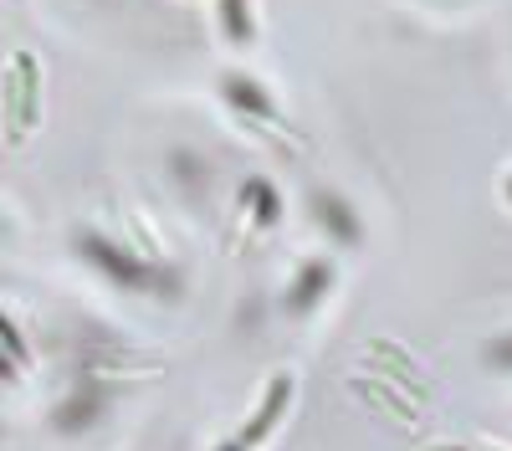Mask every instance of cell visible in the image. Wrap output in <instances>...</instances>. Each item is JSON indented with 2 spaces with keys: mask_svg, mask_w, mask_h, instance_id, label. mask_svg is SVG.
<instances>
[{
  "mask_svg": "<svg viewBox=\"0 0 512 451\" xmlns=\"http://www.w3.org/2000/svg\"><path fill=\"white\" fill-rule=\"evenodd\" d=\"M77 252L88 257L113 287H123V293H175L180 277L169 267H154V262H139L134 252H123V246H113L108 236L98 231H82L77 236Z\"/></svg>",
  "mask_w": 512,
  "mask_h": 451,
  "instance_id": "6da1fadb",
  "label": "cell"
},
{
  "mask_svg": "<svg viewBox=\"0 0 512 451\" xmlns=\"http://www.w3.org/2000/svg\"><path fill=\"white\" fill-rule=\"evenodd\" d=\"M313 211H318V226L338 241V246H354L359 236H364V226H359V216H354V205L344 200V195H313Z\"/></svg>",
  "mask_w": 512,
  "mask_h": 451,
  "instance_id": "7a4b0ae2",
  "label": "cell"
},
{
  "mask_svg": "<svg viewBox=\"0 0 512 451\" xmlns=\"http://www.w3.org/2000/svg\"><path fill=\"white\" fill-rule=\"evenodd\" d=\"M103 410H108V390H103V385H82V390H72V395L57 405V431H82V426H93Z\"/></svg>",
  "mask_w": 512,
  "mask_h": 451,
  "instance_id": "3957f363",
  "label": "cell"
},
{
  "mask_svg": "<svg viewBox=\"0 0 512 451\" xmlns=\"http://www.w3.org/2000/svg\"><path fill=\"white\" fill-rule=\"evenodd\" d=\"M221 93H226L231 108H241V113H251V118H277L272 93H267L256 77H246V72H226V77H221Z\"/></svg>",
  "mask_w": 512,
  "mask_h": 451,
  "instance_id": "277c9868",
  "label": "cell"
},
{
  "mask_svg": "<svg viewBox=\"0 0 512 451\" xmlns=\"http://www.w3.org/2000/svg\"><path fill=\"white\" fill-rule=\"evenodd\" d=\"M328 287H333V267L328 262H308L303 272H297V282L287 287V308L292 313H308L328 298Z\"/></svg>",
  "mask_w": 512,
  "mask_h": 451,
  "instance_id": "5b68a950",
  "label": "cell"
},
{
  "mask_svg": "<svg viewBox=\"0 0 512 451\" xmlns=\"http://www.w3.org/2000/svg\"><path fill=\"white\" fill-rule=\"evenodd\" d=\"M216 16H221V31H226L231 47H251V41H256V16H251V0H221Z\"/></svg>",
  "mask_w": 512,
  "mask_h": 451,
  "instance_id": "8992f818",
  "label": "cell"
},
{
  "mask_svg": "<svg viewBox=\"0 0 512 451\" xmlns=\"http://www.w3.org/2000/svg\"><path fill=\"white\" fill-rule=\"evenodd\" d=\"M241 205L251 211L256 226H272V221L282 216V200H277V190H272L267 180H246V185H241Z\"/></svg>",
  "mask_w": 512,
  "mask_h": 451,
  "instance_id": "52a82bcc",
  "label": "cell"
},
{
  "mask_svg": "<svg viewBox=\"0 0 512 451\" xmlns=\"http://www.w3.org/2000/svg\"><path fill=\"white\" fill-rule=\"evenodd\" d=\"M169 175H175L190 195H200L210 185V164L200 154H190V149H175V154H169Z\"/></svg>",
  "mask_w": 512,
  "mask_h": 451,
  "instance_id": "ba28073f",
  "label": "cell"
},
{
  "mask_svg": "<svg viewBox=\"0 0 512 451\" xmlns=\"http://www.w3.org/2000/svg\"><path fill=\"white\" fill-rule=\"evenodd\" d=\"M487 359H492L497 369H512V339H497V344L487 349Z\"/></svg>",
  "mask_w": 512,
  "mask_h": 451,
  "instance_id": "9c48e42d",
  "label": "cell"
},
{
  "mask_svg": "<svg viewBox=\"0 0 512 451\" xmlns=\"http://www.w3.org/2000/svg\"><path fill=\"white\" fill-rule=\"evenodd\" d=\"M221 451H246V441H231V446H221Z\"/></svg>",
  "mask_w": 512,
  "mask_h": 451,
  "instance_id": "30bf717a",
  "label": "cell"
},
{
  "mask_svg": "<svg viewBox=\"0 0 512 451\" xmlns=\"http://www.w3.org/2000/svg\"><path fill=\"white\" fill-rule=\"evenodd\" d=\"M507 200H512V180H507Z\"/></svg>",
  "mask_w": 512,
  "mask_h": 451,
  "instance_id": "8fae6325",
  "label": "cell"
}]
</instances>
